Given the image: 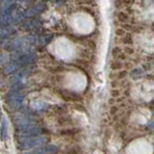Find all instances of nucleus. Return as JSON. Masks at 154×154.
I'll return each mask as SVG.
<instances>
[{"label":"nucleus","instance_id":"obj_1","mask_svg":"<svg viewBox=\"0 0 154 154\" xmlns=\"http://www.w3.org/2000/svg\"><path fill=\"white\" fill-rule=\"evenodd\" d=\"M47 141L45 137L42 136H36V137H31V138H25V139H20L19 140L18 146L22 149H30L34 147H38L41 146H43Z\"/></svg>","mask_w":154,"mask_h":154},{"label":"nucleus","instance_id":"obj_2","mask_svg":"<svg viewBox=\"0 0 154 154\" xmlns=\"http://www.w3.org/2000/svg\"><path fill=\"white\" fill-rule=\"evenodd\" d=\"M42 134V131L40 128L38 127H30V126H23L17 131V137L18 139H25V138H31L40 136Z\"/></svg>","mask_w":154,"mask_h":154},{"label":"nucleus","instance_id":"obj_3","mask_svg":"<svg viewBox=\"0 0 154 154\" xmlns=\"http://www.w3.org/2000/svg\"><path fill=\"white\" fill-rule=\"evenodd\" d=\"M58 147L56 146H52V144H47V146H41V147L38 146V149L31 152H27L25 154H56L58 152Z\"/></svg>","mask_w":154,"mask_h":154}]
</instances>
